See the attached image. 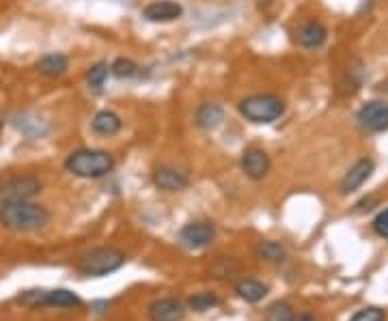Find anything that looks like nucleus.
<instances>
[{"label": "nucleus", "instance_id": "b1692460", "mask_svg": "<svg viewBox=\"0 0 388 321\" xmlns=\"http://www.w3.org/2000/svg\"><path fill=\"white\" fill-rule=\"evenodd\" d=\"M233 272H238V263H235L233 259H229V257H220V259L212 265V274H214L216 278H225V276H229V274H233Z\"/></svg>", "mask_w": 388, "mask_h": 321}, {"label": "nucleus", "instance_id": "9d476101", "mask_svg": "<svg viewBox=\"0 0 388 321\" xmlns=\"http://www.w3.org/2000/svg\"><path fill=\"white\" fill-rule=\"evenodd\" d=\"M181 14H183V7L179 3H175V0H155V3H149L143 9V18L153 24L175 22L181 18Z\"/></svg>", "mask_w": 388, "mask_h": 321}, {"label": "nucleus", "instance_id": "f257e3e1", "mask_svg": "<svg viewBox=\"0 0 388 321\" xmlns=\"http://www.w3.org/2000/svg\"><path fill=\"white\" fill-rule=\"evenodd\" d=\"M50 211L31 200H5L0 207V223L16 233H35L50 225Z\"/></svg>", "mask_w": 388, "mask_h": 321}, {"label": "nucleus", "instance_id": "4be33fe9", "mask_svg": "<svg viewBox=\"0 0 388 321\" xmlns=\"http://www.w3.org/2000/svg\"><path fill=\"white\" fill-rule=\"evenodd\" d=\"M216 304H218V297H216L214 293H210V291L197 293V295H192V297L188 300V306H190L192 310H199V312H203V310H208V308H212V306H216Z\"/></svg>", "mask_w": 388, "mask_h": 321}, {"label": "nucleus", "instance_id": "7ed1b4c3", "mask_svg": "<svg viewBox=\"0 0 388 321\" xmlns=\"http://www.w3.org/2000/svg\"><path fill=\"white\" fill-rule=\"evenodd\" d=\"M285 101L278 95L272 93H257V95H248L238 103L240 115L257 126H265L272 123L276 119H280L285 115Z\"/></svg>", "mask_w": 388, "mask_h": 321}, {"label": "nucleus", "instance_id": "412c9836", "mask_svg": "<svg viewBox=\"0 0 388 321\" xmlns=\"http://www.w3.org/2000/svg\"><path fill=\"white\" fill-rule=\"evenodd\" d=\"M111 73L115 78H121V80H128V78H134L138 73V65L132 61V58H117L113 65H111Z\"/></svg>", "mask_w": 388, "mask_h": 321}, {"label": "nucleus", "instance_id": "a211bd4d", "mask_svg": "<svg viewBox=\"0 0 388 321\" xmlns=\"http://www.w3.org/2000/svg\"><path fill=\"white\" fill-rule=\"evenodd\" d=\"M108 76H111V67H108V63H95V65H91L88 69H86V84H88V88H93L95 93H100L102 88H104V84H106V80H108Z\"/></svg>", "mask_w": 388, "mask_h": 321}, {"label": "nucleus", "instance_id": "cd10ccee", "mask_svg": "<svg viewBox=\"0 0 388 321\" xmlns=\"http://www.w3.org/2000/svg\"><path fill=\"white\" fill-rule=\"evenodd\" d=\"M377 91H379V93H386V95H388V78H386V80H382V82L377 84Z\"/></svg>", "mask_w": 388, "mask_h": 321}, {"label": "nucleus", "instance_id": "9b49d317", "mask_svg": "<svg viewBox=\"0 0 388 321\" xmlns=\"http://www.w3.org/2000/svg\"><path fill=\"white\" fill-rule=\"evenodd\" d=\"M153 183L164 192H181L190 185V177L175 166H158L153 170Z\"/></svg>", "mask_w": 388, "mask_h": 321}, {"label": "nucleus", "instance_id": "bb28decb", "mask_svg": "<svg viewBox=\"0 0 388 321\" xmlns=\"http://www.w3.org/2000/svg\"><path fill=\"white\" fill-rule=\"evenodd\" d=\"M294 321H317L313 315H298V317H294Z\"/></svg>", "mask_w": 388, "mask_h": 321}, {"label": "nucleus", "instance_id": "423d86ee", "mask_svg": "<svg viewBox=\"0 0 388 321\" xmlns=\"http://www.w3.org/2000/svg\"><path fill=\"white\" fill-rule=\"evenodd\" d=\"M216 238V229L210 223H190L179 231V242L190 250L208 248Z\"/></svg>", "mask_w": 388, "mask_h": 321}, {"label": "nucleus", "instance_id": "dca6fc26", "mask_svg": "<svg viewBox=\"0 0 388 321\" xmlns=\"http://www.w3.org/2000/svg\"><path fill=\"white\" fill-rule=\"evenodd\" d=\"M37 69H39V73H44L48 78H61L69 69V58L63 52H50L37 61Z\"/></svg>", "mask_w": 388, "mask_h": 321}, {"label": "nucleus", "instance_id": "a878e982", "mask_svg": "<svg viewBox=\"0 0 388 321\" xmlns=\"http://www.w3.org/2000/svg\"><path fill=\"white\" fill-rule=\"evenodd\" d=\"M373 231H375L379 238L388 240V209L379 211L377 216H375V220H373Z\"/></svg>", "mask_w": 388, "mask_h": 321}, {"label": "nucleus", "instance_id": "6e6552de", "mask_svg": "<svg viewBox=\"0 0 388 321\" xmlns=\"http://www.w3.org/2000/svg\"><path fill=\"white\" fill-rule=\"evenodd\" d=\"M240 166H242V173H244L248 179L259 181V179H263V177L270 173L272 162H270V156H267L263 149H259V147H248V149H244V153H242V158H240Z\"/></svg>", "mask_w": 388, "mask_h": 321}, {"label": "nucleus", "instance_id": "aec40b11", "mask_svg": "<svg viewBox=\"0 0 388 321\" xmlns=\"http://www.w3.org/2000/svg\"><path fill=\"white\" fill-rule=\"evenodd\" d=\"M294 308H291L287 302H274L267 306L265 310V321H294Z\"/></svg>", "mask_w": 388, "mask_h": 321}, {"label": "nucleus", "instance_id": "4468645a", "mask_svg": "<svg viewBox=\"0 0 388 321\" xmlns=\"http://www.w3.org/2000/svg\"><path fill=\"white\" fill-rule=\"evenodd\" d=\"M183 312H185L183 304L175 297H162L149 306L151 321H179L183 317Z\"/></svg>", "mask_w": 388, "mask_h": 321}, {"label": "nucleus", "instance_id": "5701e85b", "mask_svg": "<svg viewBox=\"0 0 388 321\" xmlns=\"http://www.w3.org/2000/svg\"><path fill=\"white\" fill-rule=\"evenodd\" d=\"M257 255L261 259H265V261H282L285 248L280 244H276V242H263V244H259Z\"/></svg>", "mask_w": 388, "mask_h": 321}, {"label": "nucleus", "instance_id": "0eeeda50", "mask_svg": "<svg viewBox=\"0 0 388 321\" xmlns=\"http://www.w3.org/2000/svg\"><path fill=\"white\" fill-rule=\"evenodd\" d=\"M41 192V181L33 175H18L11 177L3 185V198L5 200H31Z\"/></svg>", "mask_w": 388, "mask_h": 321}, {"label": "nucleus", "instance_id": "2eb2a0df", "mask_svg": "<svg viewBox=\"0 0 388 321\" xmlns=\"http://www.w3.org/2000/svg\"><path fill=\"white\" fill-rule=\"evenodd\" d=\"M223 121H225V111L218 103H212V101L201 103L197 108V115H194V123L201 130H216Z\"/></svg>", "mask_w": 388, "mask_h": 321}, {"label": "nucleus", "instance_id": "ddd939ff", "mask_svg": "<svg viewBox=\"0 0 388 321\" xmlns=\"http://www.w3.org/2000/svg\"><path fill=\"white\" fill-rule=\"evenodd\" d=\"M121 128H123V119L113 111H100V113H95V117L91 119L93 134L102 136V138H111V136L119 134Z\"/></svg>", "mask_w": 388, "mask_h": 321}, {"label": "nucleus", "instance_id": "f03ea898", "mask_svg": "<svg viewBox=\"0 0 388 321\" xmlns=\"http://www.w3.org/2000/svg\"><path fill=\"white\" fill-rule=\"evenodd\" d=\"M65 168L80 179H102L113 173L115 158L104 149H78L67 156Z\"/></svg>", "mask_w": 388, "mask_h": 321}, {"label": "nucleus", "instance_id": "393cba45", "mask_svg": "<svg viewBox=\"0 0 388 321\" xmlns=\"http://www.w3.org/2000/svg\"><path fill=\"white\" fill-rule=\"evenodd\" d=\"M349 321H386V315L382 308H375V306H369V308H362L358 310Z\"/></svg>", "mask_w": 388, "mask_h": 321}, {"label": "nucleus", "instance_id": "f3484780", "mask_svg": "<svg viewBox=\"0 0 388 321\" xmlns=\"http://www.w3.org/2000/svg\"><path fill=\"white\" fill-rule=\"evenodd\" d=\"M235 293L242 297V300H246V302H259V300H263L265 297V293H267V287L263 285V282H259V280H252V278H244V280H240L238 285H235Z\"/></svg>", "mask_w": 388, "mask_h": 321}, {"label": "nucleus", "instance_id": "20e7f679", "mask_svg": "<svg viewBox=\"0 0 388 321\" xmlns=\"http://www.w3.org/2000/svg\"><path fill=\"white\" fill-rule=\"evenodd\" d=\"M126 253H121L119 248L104 246L82 255L76 263V270L84 276H106L117 272L126 263Z\"/></svg>", "mask_w": 388, "mask_h": 321}, {"label": "nucleus", "instance_id": "1a4fd4ad", "mask_svg": "<svg viewBox=\"0 0 388 321\" xmlns=\"http://www.w3.org/2000/svg\"><path fill=\"white\" fill-rule=\"evenodd\" d=\"M328 29L320 20H307L294 31V41L305 50H317L326 44Z\"/></svg>", "mask_w": 388, "mask_h": 321}, {"label": "nucleus", "instance_id": "6ab92c4d", "mask_svg": "<svg viewBox=\"0 0 388 321\" xmlns=\"http://www.w3.org/2000/svg\"><path fill=\"white\" fill-rule=\"evenodd\" d=\"M80 304H82V300L67 289H54V291H48V295H46V306L71 308V306H80Z\"/></svg>", "mask_w": 388, "mask_h": 321}, {"label": "nucleus", "instance_id": "c85d7f7f", "mask_svg": "<svg viewBox=\"0 0 388 321\" xmlns=\"http://www.w3.org/2000/svg\"><path fill=\"white\" fill-rule=\"evenodd\" d=\"M3 126H5V117H3V115H0V128H3Z\"/></svg>", "mask_w": 388, "mask_h": 321}, {"label": "nucleus", "instance_id": "f8f14e48", "mask_svg": "<svg viewBox=\"0 0 388 321\" xmlns=\"http://www.w3.org/2000/svg\"><path fill=\"white\" fill-rule=\"evenodd\" d=\"M373 168H375V164L371 162V160H358L347 173H345V177L341 179V185H339V190H341V194H352V192H356L369 177H371V173H373Z\"/></svg>", "mask_w": 388, "mask_h": 321}, {"label": "nucleus", "instance_id": "39448f33", "mask_svg": "<svg viewBox=\"0 0 388 321\" xmlns=\"http://www.w3.org/2000/svg\"><path fill=\"white\" fill-rule=\"evenodd\" d=\"M356 121L364 132H371V134L386 132L388 130V103L379 101V99L362 103L356 113Z\"/></svg>", "mask_w": 388, "mask_h": 321}]
</instances>
